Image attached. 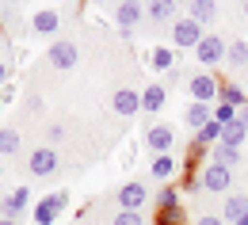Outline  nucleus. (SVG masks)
I'll use <instances>...</instances> for the list:
<instances>
[{"label":"nucleus","mask_w":248,"mask_h":225,"mask_svg":"<svg viewBox=\"0 0 248 225\" xmlns=\"http://www.w3.org/2000/svg\"><path fill=\"white\" fill-rule=\"evenodd\" d=\"M141 15H145V4H141V0H123V4L115 8V23H119V31H123L126 38L141 23Z\"/></svg>","instance_id":"7"},{"label":"nucleus","mask_w":248,"mask_h":225,"mask_svg":"<svg viewBox=\"0 0 248 225\" xmlns=\"http://www.w3.org/2000/svg\"><path fill=\"white\" fill-rule=\"evenodd\" d=\"M187 15H191L195 23H202V27H210L217 19V0H191V4H187Z\"/></svg>","instance_id":"14"},{"label":"nucleus","mask_w":248,"mask_h":225,"mask_svg":"<svg viewBox=\"0 0 248 225\" xmlns=\"http://www.w3.org/2000/svg\"><path fill=\"white\" fill-rule=\"evenodd\" d=\"M156 225H187V210L184 206H172V210H156Z\"/></svg>","instance_id":"27"},{"label":"nucleus","mask_w":248,"mask_h":225,"mask_svg":"<svg viewBox=\"0 0 248 225\" xmlns=\"http://www.w3.org/2000/svg\"><path fill=\"white\" fill-rule=\"evenodd\" d=\"M245 214H248V198H245V195H229V198H225V210H221V222L237 225Z\"/></svg>","instance_id":"21"},{"label":"nucleus","mask_w":248,"mask_h":225,"mask_svg":"<svg viewBox=\"0 0 248 225\" xmlns=\"http://www.w3.org/2000/svg\"><path fill=\"white\" fill-rule=\"evenodd\" d=\"M202 34H206V27L195 23L191 15H184V19L172 23V46H176V50H195V46L202 42Z\"/></svg>","instance_id":"3"},{"label":"nucleus","mask_w":248,"mask_h":225,"mask_svg":"<svg viewBox=\"0 0 248 225\" xmlns=\"http://www.w3.org/2000/svg\"><path fill=\"white\" fill-rule=\"evenodd\" d=\"M172 141H176V134L168 122H153V126L145 130V145L153 149V157H164V153H172Z\"/></svg>","instance_id":"8"},{"label":"nucleus","mask_w":248,"mask_h":225,"mask_svg":"<svg viewBox=\"0 0 248 225\" xmlns=\"http://www.w3.org/2000/svg\"><path fill=\"white\" fill-rule=\"evenodd\" d=\"M184 122L191 134H199V130L206 126V122H214V103H187V111H184Z\"/></svg>","instance_id":"12"},{"label":"nucleus","mask_w":248,"mask_h":225,"mask_svg":"<svg viewBox=\"0 0 248 225\" xmlns=\"http://www.w3.org/2000/svg\"><path fill=\"white\" fill-rule=\"evenodd\" d=\"M88 4H103V0H88Z\"/></svg>","instance_id":"39"},{"label":"nucleus","mask_w":248,"mask_h":225,"mask_svg":"<svg viewBox=\"0 0 248 225\" xmlns=\"http://www.w3.org/2000/svg\"><path fill=\"white\" fill-rule=\"evenodd\" d=\"M65 210H69V195H65V191L46 195V198L34 202V225H58Z\"/></svg>","instance_id":"1"},{"label":"nucleus","mask_w":248,"mask_h":225,"mask_svg":"<svg viewBox=\"0 0 248 225\" xmlns=\"http://www.w3.org/2000/svg\"><path fill=\"white\" fill-rule=\"evenodd\" d=\"M27 168H31L34 176H54V172H58V149H54V145L34 149L31 157H27Z\"/></svg>","instance_id":"10"},{"label":"nucleus","mask_w":248,"mask_h":225,"mask_svg":"<svg viewBox=\"0 0 248 225\" xmlns=\"http://www.w3.org/2000/svg\"><path fill=\"white\" fill-rule=\"evenodd\" d=\"M149 65H153V73H172L176 69V50L172 46H153L149 50Z\"/></svg>","instance_id":"20"},{"label":"nucleus","mask_w":248,"mask_h":225,"mask_svg":"<svg viewBox=\"0 0 248 225\" xmlns=\"http://www.w3.org/2000/svg\"><path fill=\"white\" fill-rule=\"evenodd\" d=\"M149 172H153L156 183H172V176L180 172V164H176V157H172V153H164V157H153Z\"/></svg>","instance_id":"15"},{"label":"nucleus","mask_w":248,"mask_h":225,"mask_svg":"<svg viewBox=\"0 0 248 225\" xmlns=\"http://www.w3.org/2000/svg\"><path fill=\"white\" fill-rule=\"evenodd\" d=\"M225 65H233V69H245V65H248V42H245V38L229 42V50H225Z\"/></svg>","instance_id":"23"},{"label":"nucleus","mask_w":248,"mask_h":225,"mask_svg":"<svg viewBox=\"0 0 248 225\" xmlns=\"http://www.w3.org/2000/svg\"><path fill=\"white\" fill-rule=\"evenodd\" d=\"M0 180H4V164H0Z\"/></svg>","instance_id":"38"},{"label":"nucleus","mask_w":248,"mask_h":225,"mask_svg":"<svg viewBox=\"0 0 248 225\" xmlns=\"http://www.w3.org/2000/svg\"><path fill=\"white\" fill-rule=\"evenodd\" d=\"M0 111H4V103H0Z\"/></svg>","instance_id":"40"},{"label":"nucleus","mask_w":248,"mask_h":225,"mask_svg":"<svg viewBox=\"0 0 248 225\" xmlns=\"http://www.w3.org/2000/svg\"><path fill=\"white\" fill-rule=\"evenodd\" d=\"M202 191H214V195H221V191H229V183H233V168H225V164H202Z\"/></svg>","instance_id":"5"},{"label":"nucleus","mask_w":248,"mask_h":225,"mask_svg":"<svg viewBox=\"0 0 248 225\" xmlns=\"http://www.w3.org/2000/svg\"><path fill=\"white\" fill-rule=\"evenodd\" d=\"M195 225H225V222H221V214H202Z\"/></svg>","instance_id":"32"},{"label":"nucleus","mask_w":248,"mask_h":225,"mask_svg":"<svg viewBox=\"0 0 248 225\" xmlns=\"http://www.w3.org/2000/svg\"><path fill=\"white\" fill-rule=\"evenodd\" d=\"M225 50H229V42L221 38V34H202V42L195 46V58H199V65L202 69H214V65H221L225 61Z\"/></svg>","instance_id":"2"},{"label":"nucleus","mask_w":248,"mask_h":225,"mask_svg":"<svg viewBox=\"0 0 248 225\" xmlns=\"http://www.w3.org/2000/svg\"><path fill=\"white\" fill-rule=\"evenodd\" d=\"M237 225H248V214H245V218H241V222H237Z\"/></svg>","instance_id":"36"},{"label":"nucleus","mask_w":248,"mask_h":225,"mask_svg":"<svg viewBox=\"0 0 248 225\" xmlns=\"http://www.w3.org/2000/svg\"><path fill=\"white\" fill-rule=\"evenodd\" d=\"M145 15L153 23H176V0H149L145 4Z\"/></svg>","instance_id":"16"},{"label":"nucleus","mask_w":248,"mask_h":225,"mask_svg":"<svg viewBox=\"0 0 248 225\" xmlns=\"http://www.w3.org/2000/svg\"><path fill=\"white\" fill-rule=\"evenodd\" d=\"M248 141V130L241 122H229V126H221V145H233V149H241Z\"/></svg>","instance_id":"25"},{"label":"nucleus","mask_w":248,"mask_h":225,"mask_svg":"<svg viewBox=\"0 0 248 225\" xmlns=\"http://www.w3.org/2000/svg\"><path fill=\"white\" fill-rule=\"evenodd\" d=\"M145 202H149V187H145L141 180H130V183L119 187V206H123V210H138V214H141Z\"/></svg>","instance_id":"9"},{"label":"nucleus","mask_w":248,"mask_h":225,"mask_svg":"<svg viewBox=\"0 0 248 225\" xmlns=\"http://www.w3.org/2000/svg\"><path fill=\"white\" fill-rule=\"evenodd\" d=\"M217 103H229V107H245L248 103V92L237 84V80H221L217 88Z\"/></svg>","instance_id":"19"},{"label":"nucleus","mask_w":248,"mask_h":225,"mask_svg":"<svg viewBox=\"0 0 248 225\" xmlns=\"http://www.w3.org/2000/svg\"><path fill=\"white\" fill-rule=\"evenodd\" d=\"M46 141H50V145L65 141V126H58V122H54V126H46Z\"/></svg>","instance_id":"31"},{"label":"nucleus","mask_w":248,"mask_h":225,"mask_svg":"<svg viewBox=\"0 0 248 225\" xmlns=\"http://www.w3.org/2000/svg\"><path fill=\"white\" fill-rule=\"evenodd\" d=\"M115 225H145V218H141L138 210H119V214H115Z\"/></svg>","instance_id":"30"},{"label":"nucleus","mask_w":248,"mask_h":225,"mask_svg":"<svg viewBox=\"0 0 248 225\" xmlns=\"http://www.w3.org/2000/svg\"><path fill=\"white\" fill-rule=\"evenodd\" d=\"M27 202H31V191L27 187H16V191L4 195V202H0V218H8V222H19V214L27 210Z\"/></svg>","instance_id":"11"},{"label":"nucleus","mask_w":248,"mask_h":225,"mask_svg":"<svg viewBox=\"0 0 248 225\" xmlns=\"http://www.w3.org/2000/svg\"><path fill=\"white\" fill-rule=\"evenodd\" d=\"M164 99H168V88H164V84H145V88H141V111H160V107H164Z\"/></svg>","instance_id":"17"},{"label":"nucleus","mask_w":248,"mask_h":225,"mask_svg":"<svg viewBox=\"0 0 248 225\" xmlns=\"http://www.w3.org/2000/svg\"><path fill=\"white\" fill-rule=\"evenodd\" d=\"M4 80H8V61L0 58V84H4Z\"/></svg>","instance_id":"34"},{"label":"nucleus","mask_w":248,"mask_h":225,"mask_svg":"<svg viewBox=\"0 0 248 225\" xmlns=\"http://www.w3.org/2000/svg\"><path fill=\"white\" fill-rule=\"evenodd\" d=\"M195 141H199L202 149H214L217 141H221V126H217V122H206V126L195 134Z\"/></svg>","instance_id":"26"},{"label":"nucleus","mask_w":248,"mask_h":225,"mask_svg":"<svg viewBox=\"0 0 248 225\" xmlns=\"http://www.w3.org/2000/svg\"><path fill=\"white\" fill-rule=\"evenodd\" d=\"M0 31H4V23H0Z\"/></svg>","instance_id":"41"},{"label":"nucleus","mask_w":248,"mask_h":225,"mask_svg":"<svg viewBox=\"0 0 248 225\" xmlns=\"http://www.w3.org/2000/svg\"><path fill=\"white\" fill-rule=\"evenodd\" d=\"M77 58H80V50H77V42H69V38H54L50 50H46V61L54 65V69H73Z\"/></svg>","instance_id":"6"},{"label":"nucleus","mask_w":248,"mask_h":225,"mask_svg":"<svg viewBox=\"0 0 248 225\" xmlns=\"http://www.w3.org/2000/svg\"><path fill=\"white\" fill-rule=\"evenodd\" d=\"M237 122H241V126L248 130V103H245V107H241V111H237Z\"/></svg>","instance_id":"33"},{"label":"nucleus","mask_w":248,"mask_h":225,"mask_svg":"<svg viewBox=\"0 0 248 225\" xmlns=\"http://www.w3.org/2000/svg\"><path fill=\"white\" fill-rule=\"evenodd\" d=\"M31 31L34 34H58V31H62V15H58V12H50V8H46V12H34Z\"/></svg>","instance_id":"18"},{"label":"nucleus","mask_w":248,"mask_h":225,"mask_svg":"<svg viewBox=\"0 0 248 225\" xmlns=\"http://www.w3.org/2000/svg\"><path fill=\"white\" fill-rule=\"evenodd\" d=\"M237 111H241V107H229V103H214V122H217V126H229V122H237Z\"/></svg>","instance_id":"29"},{"label":"nucleus","mask_w":248,"mask_h":225,"mask_svg":"<svg viewBox=\"0 0 248 225\" xmlns=\"http://www.w3.org/2000/svg\"><path fill=\"white\" fill-rule=\"evenodd\" d=\"M84 225H88V222H84Z\"/></svg>","instance_id":"42"},{"label":"nucleus","mask_w":248,"mask_h":225,"mask_svg":"<svg viewBox=\"0 0 248 225\" xmlns=\"http://www.w3.org/2000/svg\"><path fill=\"white\" fill-rule=\"evenodd\" d=\"M217 88H221V76H214V73L187 76V92H191L195 103H217Z\"/></svg>","instance_id":"4"},{"label":"nucleus","mask_w":248,"mask_h":225,"mask_svg":"<svg viewBox=\"0 0 248 225\" xmlns=\"http://www.w3.org/2000/svg\"><path fill=\"white\" fill-rule=\"evenodd\" d=\"M206 161H210V164H225V168H237V164H241V149H233V145H221V141H217L214 149L206 153Z\"/></svg>","instance_id":"22"},{"label":"nucleus","mask_w":248,"mask_h":225,"mask_svg":"<svg viewBox=\"0 0 248 225\" xmlns=\"http://www.w3.org/2000/svg\"><path fill=\"white\" fill-rule=\"evenodd\" d=\"M0 153L4 157H16L19 153V134L16 130H0Z\"/></svg>","instance_id":"28"},{"label":"nucleus","mask_w":248,"mask_h":225,"mask_svg":"<svg viewBox=\"0 0 248 225\" xmlns=\"http://www.w3.org/2000/svg\"><path fill=\"white\" fill-rule=\"evenodd\" d=\"M245 19H248V0H245Z\"/></svg>","instance_id":"37"},{"label":"nucleus","mask_w":248,"mask_h":225,"mask_svg":"<svg viewBox=\"0 0 248 225\" xmlns=\"http://www.w3.org/2000/svg\"><path fill=\"white\" fill-rule=\"evenodd\" d=\"M111 107H115V115L130 119V115L141 111V92H138V88H119V92L111 96Z\"/></svg>","instance_id":"13"},{"label":"nucleus","mask_w":248,"mask_h":225,"mask_svg":"<svg viewBox=\"0 0 248 225\" xmlns=\"http://www.w3.org/2000/svg\"><path fill=\"white\" fill-rule=\"evenodd\" d=\"M0 225H19V222H8V218H0Z\"/></svg>","instance_id":"35"},{"label":"nucleus","mask_w":248,"mask_h":225,"mask_svg":"<svg viewBox=\"0 0 248 225\" xmlns=\"http://www.w3.org/2000/svg\"><path fill=\"white\" fill-rule=\"evenodd\" d=\"M153 225H156V222H153Z\"/></svg>","instance_id":"43"},{"label":"nucleus","mask_w":248,"mask_h":225,"mask_svg":"<svg viewBox=\"0 0 248 225\" xmlns=\"http://www.w3.org/2000/svg\"><path fill=\"white\" fill-rule=\"evenodd\" d=\"M156 210H172V206H184V202H180V187H176V183H164V187H160V191H156V202H153Z\"/></svg>","instance_id":"24"}]
</instances>
